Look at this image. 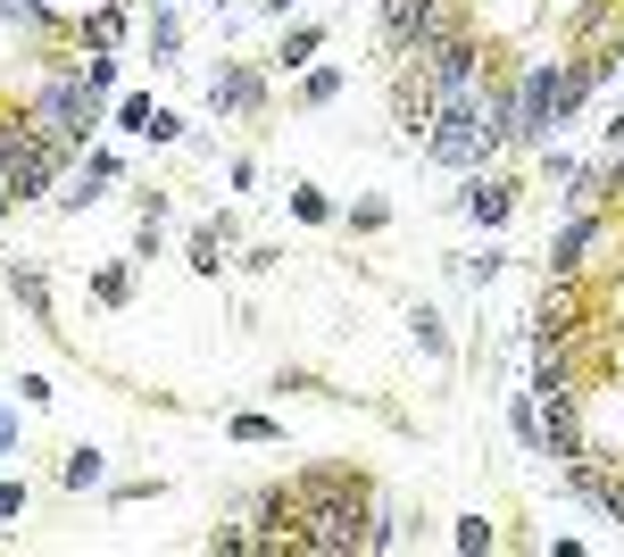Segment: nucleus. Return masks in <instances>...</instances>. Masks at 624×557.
<instances>
[{
    "instance_id": "1",
    "label": "nucleus",
    "mask_w": 624,
    "mask_h": 557,
    "mask_svg": "<svg viewBox=\"0 0 624 557\" xmlns=\"http://www.w3.org/2000/svg\"><path fill=\"white\" fill-rule=\"evenodd\" d=\"M375 491H366L359 466H308L300 483L284 491V516H292V549L308 557H341V549H375V524H366Z\"/></svg>"
},
{
    "instance_id": "2",
    "label": "nucleus",
    "mask_w": 624,
    "mask_h": 557,
    "mask_svg": "<svg viewBox=\"0 0 624 557\" xmlns=\"http://www.w3.org/2000/svg\"><path fill=\"white\" fill-rule=\"evenodd\" d=\"M208 109H226V117H259L266 109V84L250 67H217L208 75Z\"/></svg>"
},
{
    "instance_id": "3",
    "label": "nucleus",
    "mask_w": 624,
    "mask_h": 557,
    "mask_svg": "<svg viewBox=\"0 0 624 557\" xmlns=\"http://www.w3.org/2000/svg\"><path fill=\"white\" fill-rule=\"evenodd\" d=\"M467 208H474L483 225H500V217L516 208V184H474V192H467Z\"/></svg>"
},
{
    "instance_id": "4",
    "label": "nucleus",
    "mask_w": 624,
    "mask_h": 557,
    "mask_svg": "<svg viewBox=\"0 0 624 557\" xmlns=\"http://www.w3.org/2000/svg\"><path fill=\"white\" fill-rule=\"evenodd\" d=\"M408 341H416V350H434V358H450V334H441L434 308H408Z\"/></svg>"
},
{
    "instance_id": "5",
    "label": "nucleus",
    "mask_w": 624,
    "mask_h": 557,
    "mask_svg": "<svg viewBox=\"0 0 624 557\" xmlns=\"http://www.w3.org/2000/svg\"><path fill=\"white\" fill-rule=\"evenodd\" d=\"M9 299H18L25 316H51V283H42V275H25V266L9 275Z\"/></svg>"
},
{
    "instance_id": "6",
    "label": "nucleus",
    "mask_w": 624,
    "mask_h": 557,
    "mask_svg": "<svg viewBox=\"0 0 624 557\" xmlns=\"http://www.w3.org/2000/svg\"><path fill=\"white\" fill-rule=\"evenodd\" d=\"M100 483V449H76V458H67V491H92Z\"/></svg>"
},
{
    "instance_id": "7",
    "label": "nucleus",
    "mask_w": 624,
    "mask_h": 557,
    "mask_svg": "<svg viewBox=\"0 0 624 557\" xmlns=\"http://www.w3.org/2000/svg\"><path fill=\"white\" fill-rule=\"evenodd\" d=\"M317 25H292V34H284V67H308V51H317Z\"/></svg>"
}]
</instances>
